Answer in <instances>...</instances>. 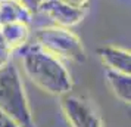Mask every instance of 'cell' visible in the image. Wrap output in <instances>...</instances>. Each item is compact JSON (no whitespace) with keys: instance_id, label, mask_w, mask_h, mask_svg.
I'll list each match as a JSON object with an SVG mask.
<instances>
[{"instance_id":"6da1fadb","label":"cell","mask_w":131,"mask_h":127,"mask_svg":"<svg viewBox=\"0 0 131 127\" xmlns=\"http://www.w3.org/2000/svg\"><path fill=\"white\" fill-rule=\"evenodd\" d=\"M21 62L27 77L50 95L62 96L72 89L69 71L62 64V59L43 49L38 43H25L19 47Z\"/></svg>"},{"instance_id":"7a4b0ae2","label":"cell","mask_w":131,"mask_h":127,"mask_svg":"<svg viewBox=\"0 0 131 127\" xmlns=\"http://www.w3.org/2000/svg\"><path fill=\"white\" fill-rule=\"evenodd\" d=\"M0 111L21 127H36L21 74L12 62L0 68Z\"/></svg>"},{"instance_id":"3957f363","label":"cell","mask_w":131,"mask_h":127,"mask_svg":"<svg viewBox=\"0 0 131 127\" xmlns=\"http://www.w3.org/2000/svg\"><path fill=\"white\" fill-rule=\"evenodd\" d=\"M36 43L59 59L63 58L75 62H84L87 58L81 38L65 27L52 25L37 30Z\"/></svg>"},{"instance_id":"277c9868","label":"cell","mask_w":131,"mask_h":127,"mask_svg":"<svg viewBox=\"0 0 131 127\" xmlns=\"http://www.w3.org/2000/svg\"><path fill=\"white\" fill-rule=\"evenodd\" d=\"M60 106L71 127H103L99 112L84 97L68 92L60 96Z\"/></svg>"},{"instance_id":"5b68a950","label":"cell","mask_w":131,"mask_h":127,"mask_svg":"<svg viewBox=\"0 0 131 127\" xmlns=\"http://www.w3.org/2000/svg\"><path fill=\"white\" fill-rule=\"evenodd\" d=\"M40 11L46 13L54 22V25L65 27V28L80 24L85 15V9L69 6L60 0H44Z\"/></svg>"},{"instance_id":"8992f818","label":"cell","mask_w":131,"mask_h":127,"mask_svg":"<svg viewBox=\"0 0 131 127\" xmlns=\"http://www.w3.org/2000/svg\"><path fill=\"white\" fill-rule=\"evenodd\" d=\"M97 55L102 59L106 70L118 71L124 74H131V55L130 50L112 44H106L97 49Z\"/></svg>"},{"instance_id":"52a82bcc","label":"cell","mask_w":131,"mask_h":127,"mask_svg":"<svg viewBox=\"0 0 131 127\" xmlns=\"http://www.w3.org/2000/svg\"><path fill=\"white\" fill-rule=\"evenodd\" d=\"M32 13L19 0H0V25L9 22L30 24Z\"/></svg>"},{"instance_id":"ba28073f","label":"cell","mask_w":131,"mask_h":127,"mask_svg":"<svg viewBox=\"0 0 131 127\" xmlns=\"http://www.w3.org/2000/svg\"><path fill=\"white\" fill-rule=\"evenodd\" d=\"M105 79L113 92V95L124 103H130L131 101V77L130 74L118 73L112 70L105 71Z\"/></svg>"},{"instance_id":"9c48e42d","label":"cell","mask_w":131,"mask_h":127,"mask_svg":"<svg viewBox=\"0 0 131 127\" xmlns=\"http://www.w3.org/2000/svg\"><path fill=\"white\" fill-rule=\"evenodd\" d=\"M30 24L25 22H9L0 25V33L12 49H19L28 42L30 37Z\"/></svg>"},{"instance_id":"30bf717a","label":"cell","mask_w":131,"mask_h":127,"mask_svg":"<svg viewBox=\"0 0 131 127\" xmlns=\"http://www.w3.org/2000/svg\"><path fill=\"white\" fill-rule=\"evenodd\" d=\"M12 50L13 49L7 44V42L5 40V37L2 36V33H0V68L10 62Z\"/></svg>"},{"instance_id":"8fae6325","label":"cell","mask_w":131,"mask_h":127,"mask_svg":"<svg viewBox=\"0 0 131 127\" xmlns=\"http://www.w3.org/2000/svg\"><path fill=\"white\" fill-rule=\"evenodd\" d=\"M22 5H24L31 13H37L40 12V9H41L43 3H44V0H19Z\"/></svg>"},{"instance_id":"7c38bea8","label":"cell","mask_w":131,"mask_h":127,"mask_svg":"<svg viewBox=\"0 0 131 127\" xmlns=\"http://www.w3.org/2000/svg\"><path fill=\"white\" fill-rule=\"evenodd\" d=\"M0 127H21V126L16 124V123H15L10 117H7L5 112L0 111Z\"/></svg>"},{"instance_id":"4fadbf2b","label":"cell","mask_w":131,"mask_h":127,"mask_svg":"<svg viewBox=\"0 0 131 127\" xmlns=\"http://www.w3.org/2000/svg\"><path fill=\"white\" fill-rule=\"evenodd\" d=\"M69 6H74V7H80V9H85L87 5H89V0H60Z\"/></svg>"}]
</instances>
